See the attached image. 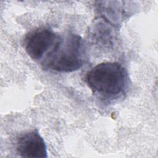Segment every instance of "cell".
I'll return each mask as SVG.
<instances>
[{
    "mask_svg": "<svg viewBox=\"0 0 158 158\" xmlns=\"http://www.w3.org/2000/svg\"><path fill=\"white\" fill-rule=\"evenodd\" d=\"M86 47L78 35L68 33L59 38L41 61L44 69L58 72H72L80 69L86 60Z\"/></svg>",
    "mask_w": 158,
    "mask_h": 158,
    "instance_id": "7a4b0ae2",
    "label": "cell"
},
{
    "mask_svg": "<svg viewBox=\"0 0 158 158\" xmlns=\"http://www.w3.org/2000/svg\"><path fill=\"white\" fill-rule=\"evenodd\" d=\"M59 36L49 28H38L26 36L24 40L25 50L31 59L39 61L43 59L52 48Z\"/></svg>",
    "mask_w": 158,
    "mask_h": 158,
    "instance_id": "3957f363",
    "label": "cell"
},
{
    "mask_svg": "<svg viewBox=\"0 0 158 158\" xmlns=\"http://www.w3.org/2000/svg\"><path fill=\"white\" fill-rule=\"evenodd\" d=\"M85 81L94 96L107 105L125 98L131 84L127 70L115 62L96 65L86 73Z\"/></svg>",
    "mask_w": 158,
    "mask_h": 158,
    "instance_id": "6da1fadb",
    "label": "cell"
},
{
    "mask_svg": "<svg viewBox=\"0 0 158 158\" xmlns=\"http://www.w3.org/2000/svg\"><path fill=\"white\" fill-rule=\"evenodd\" d=\"M16 151L22 157H48L45 141L36 129L19 136L16 141Z\"/></svg>",
    "mask_w": 158,
    "mask_h": 158,
    "instance_id": "277c9868",
    "label": "cell"
}]
</instances>
